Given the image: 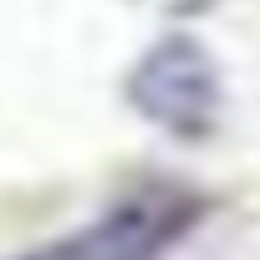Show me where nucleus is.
Returning <instances> with one entry per match:
<instances>
[{"label": "nucleus", "mask_w": 260, "mask_h": 260, "mask_svg": "<svg viewBox=\"0 0 260 260\" xmlns=\"http://www.w3.org/2000/svg\"><path fill=\"white\" fill-rule=\"evenodd\" d=\"M204 214H209L204 194L179 184H148L112 199L102 214L31 250L26 260H164L204 224Z\"/></svg>", "instance_id": "nucleus-1"}, {"label": "nucleus", "mask_w": 260, "mask_h": 260, "mask_svg": "<svg viewBox=\"0 0 260 260\" xmlns=\"http://www.w3.org/2000/svg\"><path fill=\"white\" fill-rule=\"evenodd\" d=\"M127 102L174 138H204L224 102L219 67L194 36H164L127 72Z\"/></svg>", "instance_id": "nucleus-2"}]
</instances>
